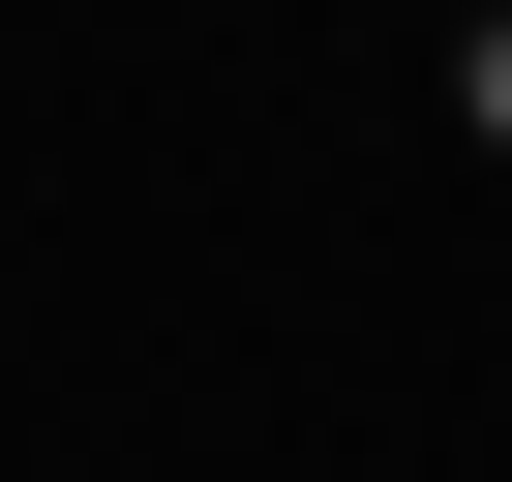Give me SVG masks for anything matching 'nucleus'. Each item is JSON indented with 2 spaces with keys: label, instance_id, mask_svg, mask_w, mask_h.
I'll return each instance as SVG.
<instances>
[{
  "label": "nucleus",
  "instance_id": "nucleus-1",
  "mask_svg": "<svg viewBox=\"0 0 512 482\" xmlns=\"http://www.w3.org/2000/svg\"><path fill=\"white\" fill-rule=\"evenodd\" d=\"M482 121H512V61H482Z\"/></svg>",
  "mask_w": 512,
  "mask_h": 482
}]
</instances>
